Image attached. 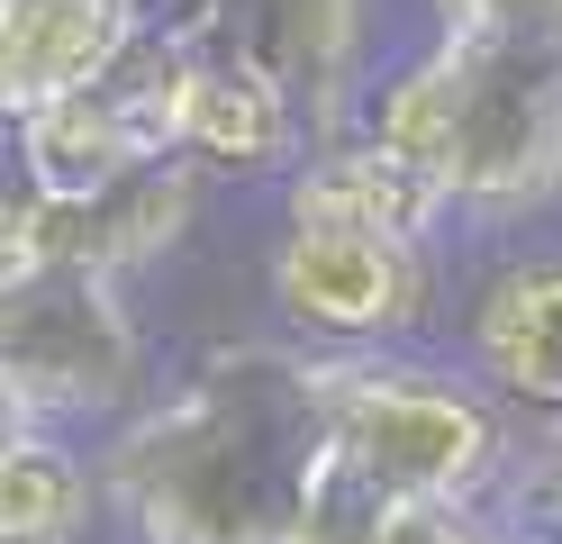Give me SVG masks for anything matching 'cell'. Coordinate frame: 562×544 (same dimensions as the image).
<instances>
[{
	"mask_svg": "<svg viewBox=\"0 0 562 544\" xmlns=\"http://www.w3.org/2000/svg\"><path fill=\"white\" fill-rule=\"evenodd\" d=\"M209 46L245 55L263 82H281V100L327 119L355 55V0H209Z\"/></svg>",
	"mask_w": 562,
	"mask_h": 544,
	"instance_id": "obj_8",
	"label": "cell"
},
{
	"mask_svg": "<svg viewBox=\"0 0 562 544\" xmlns=\"http://www.w3.org/2000/svg\"><path fill=\"white\" fill-rule=\"evenodd\" d=\"M82 526V471L37 435H10L0 454V535L10 544H64Z\"/></svg>",
	"mask_w": 562,
	"mask_h": 544,
	"instance_id": "obj_11",
	"label": "cell"
},
{
	"mask_svg": "<svg viewBox=\"0 0 562 544\" xmlns=\"http://www.w3.org/2000/svg\"><path fill=\"white\" fill-rule=\"evenodd\" d=\"M0 363H10V435H37V418L119 409L136 390V326L119 318L110 281L91 273H10V318H0Z\"/></svg>",
	"mask_w": 562,
	"mask_h": 544,
	"instance_id": "obj_4",
	"label": "cell"
},
{
	"mask_svg": "<svg viewBox=\"0 0 562 544\" xmlns=\"http://www.w3.org/2000/svg\"><path fill=\"white\" fill-rule=\"evenodd\" d=\"M453 36H562V0H445Z\"/></svg>",
	"mask_w": 562,
	"mask_h": 544,
	"instance_id": "obj_12",
	"label": "cell"
},
{
	"mask_svg": "<svg viewBox=\"0 0 562 544\" xmlns=\"http://www.w3.org/2000/svg\"><path fill=\"white\" fill-rule=\"evenodd\" d=\"M453 209H526L562 181V36H445L400 73L372 127Z\"/></svg>",
	"mask_w": 562,
	"mask_h": 544,
	"instance_id": "obj_2",
	"label": "cell"
},
{
	"mask_svg": "<svg viewBox=\"0 0 562 544\" xmlns=\"http://www.w3.org/2000/svg\"><path fill=\"white\" fill-rule=\"evenodd\" d=\"M272 290L300 326H327V336H400V326L427 309V254L391 227H363V218L336 209H291V236L272 254Z\"/></svg>",
	"mask_w": 562,
	"mask_h": 544,
	"instance_id": "obj_5",
	"label": "cell"
},
{
	"mask_svg": "<svg viewBox=\"0 0 562 544\" xmlns=\"http://www.w3.org/2000/svg\"><path fill=\"white\" fill-rule=\"evenodd\" d=\"M308 399H318V435L391 499H463L490 471V454H499V418L445 373L318 363Z\"/></svg>",
	"mask_w": 562,
	"mask_h": 544,
	"instance_id": "obj_3",
	"label": "cell"
},
{
	"mask_svg": "<svg viewBox=\"0 0 562 544\" xmlns=\"http://www.w3.org/2000/svg\"><path fill=\"white\" fill-rule=\"evenodd\" d=\"M318 463V399L291 373L272 399L209 381L119 445V499L155 544H291L300 481Z\"/></svg>",
	"mask_w": 562,
	"mask_h": 544,
	"instance_id": "obj_1",
	"label": "cell"
},
{
	"mask_svg": "<svg viewBox=\"0 0 562 544\" xmlns=\"http://www.w3.org/2000/svg\"><path fill=\"white\" fill-rule=\"evenodd\" d=\"M136 0H37V10L0 19V91H10V119H37V109L91 91L127 46H136Z\"/></svg>",
	"mask_w": 562,
	"mask_h": 544,
	"instance_id": "obj_7",
	"label": "cell"
},
{
	"mask_svg": "<svg viewBox=\"0 0 562 544\" xmlns=\"http://www.w3.org/2000/svg\"><path fill=\"white\" fill-rule=\"evenodd\" d=\"M182 145H200L218 164H272V155H291V100L245 55L200 36L191 46V91H182Z\"/></svg>",
	"mask_w": 562,
	"mask_h": 544,
	"instance_id": "obj_9",
	"label": "cell"
},
{
	"mask_svg": "<svg viewBox=\"0 0 562 544\" xmlns=\"http://www.w3.org/2000/svg\"><path fill=\"white\" fill-rule=\"evenodd\" d=\"M481 363L499 390L562 409V264H526L481 300Z\"/></svg>",
	"mask_w": 562,
	"mask_h": 544,
	"instance_id": "obj_10",
	"label": "cell"
},
{
	"mask_svg": "<svg viewBox=\"0 0 562 544\" xmlns=\"http://www.w3.org/2000/svg\"><path fill=\"white\" fill-rule=\"evenodd\" d=\"M544 490L562 499V435H553V454H544Z\"/></svg>",
	"mask_w": 562,
	"mask_h": 544,
	"instance_id": "obj_13",
	"label": "cell"
},
{
	"mask_svg": "<svg viewBox=\"0 0 562 544\" xmlns=\"http://www.w3.org/2000/svg\"><path fill=\"white\" fill-rule=\"evenodd\" d=\"M182 218H191V181L172 164L119 173V181H100V191H37V181H19V200H10V273L119 281L127 264H146Z\"/></svg>",
	"mask_w": 562,
	"mask_h": 544,
	"instance_id": "obj_6",
	"label": "cell"
},
{
	"mask_svg": "<svg viewBox=\"0 0 562 544\" xmlns=\"http://www.w3.org/2000/svg\"><path fill=\"white\" fill-rule=\"evenodd\" d=\"M10 10H37V0H0V19H10Z\"/></svg>",
	"mask_w": 562,
	"mask_h": 544,
	"instance_id": "obj_14",
	"label": "cell"
}]
</instances>
